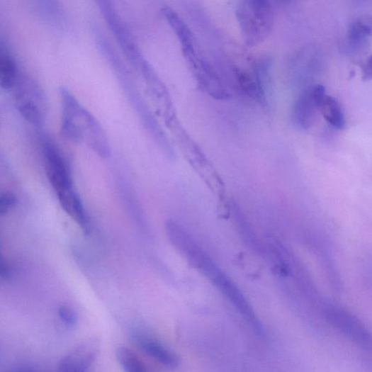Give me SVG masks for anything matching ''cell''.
<instances>
[{"mask_svg":"<svg viewBox=\"0 0 372 372\" xmlns=\"http://www.w3.org/2000/svg\"><path fill=\"white\" fill-rule=\"evenodd\" d=\"M100 350L99 342L89 339L81 343L65 357L58 365V371L63 372L87 371L96 361Z\"/></svg>","mask_w":372,"mask_h":372,"instance_id":"8","label":"cell"},{"mask_svg":"<svg viewBox=\"0 0 372 372\" xmlns=\"http://www.w3.org/2000/svg\"><path fill=\"white\" fill-rule=\"evenodd\" d=\"M58 314L61 320L69 326L75 325L78 321L77 314L69 306H60L58 308Z\"/></svg>","mask_w":372,"mask_h":372,"instance_id":"21","label":"cell"},{"mask_svg":"<svg viewBox=\"0 0 372 372\" xmlns=\"http://www.w3.org/2000/svg\"><path fill=\"white\" fill-rule=\"evenodd\" d=\"M116 358L121 366L128 372H142L148 370L147 365L132 350L126 347L118 348Z\"/></svg>","mask_w":372,"mask_h":372,"instance_id":"18","label":"cell"},{"mask_svg":"<svg viewBox=\"0 0 372 372\" xmlns=\"http://www.w3.org/2000/svg\"><path fill=\"white\" fill-rule=\"evenodd\" d=\"M231 211L234 221L238 229V231L246 243L254 249H261L256 235L252 230V227L247 222L242 211L237 204L232 203Z\"/></svg>","mask_w":372,"mask_h":372,"instance_id":"17","label":"cell"},{"mask_svg":"<svg viewBox=\"0 0 372 372\" xmlns=\"http://www.w3.org/2000/svg\"><path fill=\"white\" fill-rule=\"evenodd\" d=\"M62 131L74 142H82L102 159L111 155L108 135L98 120L66 87L60 89Z\"/></svg>","mask_w":372,"mask_h":372,"instance_id":"3","label":"cell"},{"mask_svg":"<svg viewBox=\"0 0 372 372\" xmlns=\"http://www.w3.org/2000/svg\"><path fill=\"white\" fill-rule=\"evenodd\" d=\"M363 70L364 80L371 79L372 78V55L369 57L366 65L363 67Z\"/></svg>","mask_w":372,"mask_h":372,"instance_id":"24","label":"cell"},{"mask_svg":"<svg viewBox=\"0 0 372 372\" xmlns=\"http://www.w3.org/2000/svg\"><path fill=\"white\" fill-rule=\"evenodd\" d=\"M12 371H36V368L33 366H28V365H18L15 366V368H12Z\"/></svg>","mask_w":372,"mask_h":372,"instance_id":"25","label":"cell"},{"mask_svg":"<svg viewBox=\"0 0 372 372\" xmlns=\"http://www.w3.org/2000/svg\"><path fill=\"white\" fill-rule=\"evenodd\" d=\"M170 243L191 265L209 278L218 290L236 308L257 335L264 336V325L238 286L217 266L184 228H179L171 234Z\"/></svg>","mask_w":372,"mask_h":372,"instance_id":"1","label":"cell"},{"mask_svg":"<svg viewBox=\"0 0 372 372\" xmlns=\"http://www.w3.org/2000/svg\"><path fill=\"white\" fill-rule=\"evenodd\" d=\"M96 1L108 26L111 28V30L118 37L122 46L125 48L130 61L131 62L137 61L140 58V54L130 36L128 34L126 28H124L110 0H96Z\"/></svg>","mask_w":372,"mask_h":372,"instance_id":"10","label":"cell"},{"mask_svg":"<svg viewBox=\"0 0 372 372\" xmlns=\"http://www.w3.org/2000/svg\"><path fill=\"white\" fill-rule=\"evenodd\" d=\"M325 119L334 128L342 130L345 128L344 113L339 103L332 97L327 95L320 107Z\"/></svg>","mask_w":372,"mask_h":372,"instance_id":"16","label":"cell"},{"mask_svg":"<svg viewBox=\"0 0 372 372\" xmlns=\"http://www.w3.org/2000/svg\"><path fill=\"white\" fill-rule=\"evenodd\" d=\"M317 109L312 89H308L298 97L293 108L292 119L295 125L301 130L309 129L316 120Z\"/></svg>","mask_w":372,"mask_h":372,"instance_id":"11","label":"cell"},{"mask_svg":"<svg viewBox=\"0 0 372 372\" xmlns=\"http://www.w3.org/2000/svg\"><path fill=\"white\" fill-rule=\"evenodd\" d=\"M359 30L368 37H372V16H363L354 21Z\"/></svg>","mask_w":372,"mask_h":372,"instance_id":"22","label":"cell"},{"mask_svg":"<svg viewBox=\"0 0 372 372\" xmlns=\"http://www.w3.org/2000/svg\"><path fill=\"white\" fill-rule=\"evenodd\" d=\"M176 120L167 125L174 130L181 150L186 158L194 170L196 171V173L214 192L220 193L223 192V184L216 171L203 151L199 149L196 142Z\"/></svg>","mask_w":372,"mask_h":372,"instance_id":"6","label":"cell"},{"mask_svg":"<svg viewBox=\"0 0 372 372\" xmlns=\"http://www.w3.org/2000/svg\"><path fill=\"white\" fill-rule=\"evenodd\" d=\"M135 338L141 350L158 363L169 368L179 366V359L176 354L159 342L141 336H135Z\"/></svg>","mask_w":372,"mask_h":372,"instance_id":"12","label":"cell"},{"mask_svg":"<svg viewBox=\"0 0 372 372\" xmlns=\"http://www.w3.org/2000/svg\"><path fill=\"white\" fill-rule=\"evenodd\" d=\"M280 1H282V2H288V1H289V0H280Z\"/></svg>","mask_w":372,"mask_h":372,"instance_id":"26","label":"cell"},{"mask_svg":"<svg viewBox=\"0 0 372 372\" xmlns=\"http://www.w3.org/2000/svg\"><path fill=\"white\" fill-rule=\"evenodd\" d=\"M117 179L120 196L128 212L136 222L141 226H144L145 224L144 215H142L137 199L133 193L132 188L125 179L121 176H118Z\"/></svg>","mask_w":372,"mask_h":372,"instance_id":"15","label":"cell"},{"mask_svg":"<svg viewBox=\"0 0 372 372\" xmlns=\"http://www.w3.org/2000/svg\"><path fill=\"white\" fill-rule=\"evenodd\" d=\"M0 277L3 281H9L12 277V269L10 264L4 259V256H1L0 259Z\"/></svg>","mask_w":372,"mask_h":372,"instance_id":"23","label":"cell"},{"mask_svg":"<svg viewBox=\"0 0 372 372\" xmlns=\"http://www.w3.org/2000/svg\"><path fill=\"white\" fill-rule=\"evenodd\" d=\"M236 16L245 44L252 47L271 33L274 14L269 0H239Z\"/></svg>","mask_w":372,"mask_h":372,"instance_id":"4","label":"cell"},{"mask_svg":"<svg viewBox=\"0 0 372 372\" xmlns=\"http://www.w3.org/2000/svg\"><path fill=\"white\" fill-rule=\"evenodd\" d=\"M349 40L351 45L357 50H366L369 46V37L363 33L354 22L349 28Z\"/></svg>","mask_w":372,"mask_h":372,"instance_id":"19","label":"cell"},{"mask_svg":"<svg viewBox=\"0 0 372 372\" xmlns=\"http://www.w3.org/2000/svg\"><path fill=\"white\" fill-rule=\"evenodd\" d=\"M182 50L200 89L216 100H227L230 94L224 87L221 79L213 67L200 58L194 48Z\"/></svg>","mask_w":372,"mask_h":372,"instance_id":"7","label":"cell"},{"mask_svg":"<svg viewBox=\"0 0 372 372\" xmlns=\"http://www.w3.org/2000/svg\"><path fill=\"white\" fill-rule=\"evenodd\" d=\"M17 200L14 194L5 191L0 195V215L9 214L16 205Z\"/></svg>","mask_w":372,"mask_h":372,"instance_id":"20","label":"cell"},{"mask_svg":"<svg viewBox=\"0 0 372 372\" xmlns=\"http://www.w3.org/2000/svg\"><path fill=\"white\" fill-rule=\"evenodd\" d=\"M16 106L22 118L38 129L46 122L47 101L46 94L34 79L21 72L13 90Z\"/></svg>","mask_w":372,"mask_h":372,"instance_id":"5","label":"cell"},{"mask_svg":"<svg viewBox=\"0 0 372 372\" xmlns=\"http://www.w3.org/2000/svg\"><path fill=\"white\" fill-rule=\"evenodd\" d=\"M21 72L11 54L2 49L0 54V84L5 91L13 90Z\"/></svg>","mask_w":372,"mask_h":372,"instance_id":"14","label":"cell"},{"mask_svg":"<svg viewBox=\"0 0 372 372\" xmlns=\"http://www.w3.org/2000/svg\"><path fill=\"white\" fill-rule=\"evenodd\" d=\"M162 13L174 31L181 43L182 50L193 48V38L190 28L179 15L173 9L165 7Z\"/></svg>","mask_w":372,"mask_h":372,"instance_id":"13","label":"cell"},{"mask_svg":"<svg viewBox=\"0 0 372 372\" xmlns=\"http://www.w3.org/2000/svg\"><path fill=\"white\" fill-rule=\"evenodd\" d=\"M329 321L359 344L371 347L372 337L366 329L352 315L334 306L327 308Z\"/></svg>","mask_w":372,"mask_h":372,"instance_id":"9","label":"cell"},{"mask_svg":"<svg viewBox=\"0 0 372 372\" xmlns=\"http://www.w3.org/2000/svg\"><path fill=\"white\" fill-rule=\"evenodd\" d=\"M44 167L49 183L66 213L85 234L91 231V222L74 184L70 167L62 152L49 137L42 142Z\"/></svg>","mask_w":372,"mask_h":372,"instance_id":"2","label":"cell"}]
</instances>
